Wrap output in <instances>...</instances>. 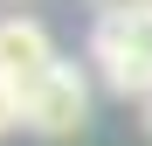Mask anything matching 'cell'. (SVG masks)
I'll use <instances>...</instances> for the list:
<instances>
[{
  "label": "cell",
  "mask_w": 152,
  "mask_h": 146,
  "mask_svg": "<svg viewBox=\"0 0 152 146\" xmlns=\"http://www.w3.org/2000/svg\"><path fill=\"white\" fill-rule=\"evenodd\" d=\"M83 56L97 63V77H104L111 97L124 104H152V7L145 14H111V21H90V42Z\"/></svg>",
  "instance_id": "cell-1"
},
{
  "label": "cell",
  "mask_w": 152,
  "mask_h": 146,
  "mask_svg": "<svg viewBox=\"0 0 152 146\" xmlns=\"http://www.w3.org/2000/svg\"><path fill=\"white\" fill-rule=\"evenodd\" d=\"M21 118L42 139H76L83 118H90V77H83V63H56L35 90H21Z\"/></svg>",
  "instance_id": "cell-2"
},
{
  "label": "cell",
  "mask_w": 152,
  "mask_h": 146,
  "mask_svg": "<svg viewBox=\"0 0 152 146\" xmlns=\"http://www.w3.org/2000/svg\"><path fill=\"white\" fill-rule=\"evenodd\" d=\"M56 63H62L56 56V35H48L35 14H7L0 21V84L7 90H35Z\"/></svg>",
  "instance_id": "cell-3"
},
{
  "label": "cell",
  "mask_w": 152,
  "mask_h": 146,
  "mask_svg": "<svg viewBox=\"0 0 152 146\" xmlns=\"http://www.w3.org/2000/svg\"><path fill=\"white\" fill-rule=\"evenodd\" d=\"M152 0H90V21H111V14H145Z\"/></svg>",
  "instance_id": "cell-4"
},
{
  "label": "cell",
  "mask_w": 152,
  "mask_h": 146,
  "mask_svg": "<svg viewBox=\"0 0 152 146\" xmlns=\"http://www.w3.org/2000/svg\"><path fill=\"white\" fill-rule=\"evenodd\" d=\"M14 125H28V118H21V90L0 84V132H14Z\"/></svg>",
  "instance_id": "cell-5"
},
{
  "label": "cell",
  "mask_w": 152,
  "mask_h": 146,
  "mask_svg": "<svg viewBox=\"0 0 152 146\" xmlns=\"http://www.w3.org/2000/svg\"><path fill=\"white\" fill-rule=\"evenodd\" d=\"M145 132H152V104H145Z\"/></svg>",
  "instance_id": "cell-6"
}]
</instances>
